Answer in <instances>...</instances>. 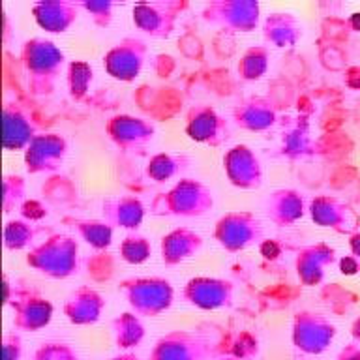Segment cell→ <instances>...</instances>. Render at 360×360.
<instances>
[]
</instances>
